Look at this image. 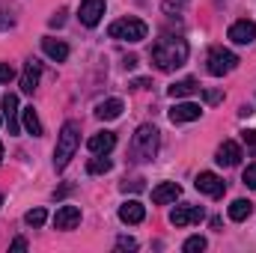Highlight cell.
Wrapping results in <instances>:
<instances>
[{
    "mask_svg": "<svg viewBox=\"0 0 256 253\" xmlns=\"http://www.w3.org/2000/svg\"><path fill=\"white\" fill-rule=\"evenodd\" d=\"M9 250H27V242H24V238H15V242L9 244Z\"/></svg>",
    "mask_w": 256,
    "mask_h": 253,
    "instance_id": "obj_31",
    "label": "cell"
},
{
    "mask_svg": "<svg viewBox=\"0 0 256 253\" xmlns=\"http://www.w3.org/2000/svg\"><path fill=\"white\" fill-rule=\"evenodd\" d=\"M188 60V42L179 36H164L152 45V63L161 72H176L179 66H185Z\"/></svg>",
    "mask_w": 256,
    "mask_h": 253,
    "instance_id": "obj_1",
    "label": "cell"
},
{
    "mask_svg": "<svg viewBox=\"0 0 256 253\" xmlns=\"http://www.w3.org/2000/svg\"><path fill=\"white\" fill-rule=\"evenodd\" d=\"M104 15V0H80V9H78V18L84 27H96Z\"/></svg>",
    "mask_w": 256,
    "mask_h": 253,
    "instance_id": "obj_9",
    "label": "cell"
},
{
    "mask_svg": "<svg viewBox=\"0 0 256 253\" xmlns=\"http://www.w3.org/2000/svg\"><path fill=\"white\" fill-rule=\"evenodd\" d=\"M179 194H182V188L176 182H161V185L152 188V202L155 206H167V202H176Z\"/></svg>",
    "mask_w": 256,
    "mask_h": 253,
    "instance_id": "obj_15",
    "label": "cell"
},
{
    "mask_svg": "<svg viewBox=\"0 0 256 253\" xmlns=\"http://www.w3.org/2000/svg\"><path fill=\"white\" fill-rule=\"evenodd\" d=\"M200 116H202V108L194 104V102L173 104V110H170V122H173V126H179V122H194V120H200Z\"/></svg>",
    "mask_w": 256,
    "mask_h": 253,
    "instance_id": "obj_10",
    "label": "cell"
},
{
    "mask_svg": "<svg viewBox=\"0 0 256 253\" xmlns=\"http://www.w3.org/2000/svg\"><path fill=\"white\" fill-rule=\"evenodd\" d=\"M194 185H196V190H200V194H206V196H214V200H218V196H224V190H226L224 179H220L218 173H208V170H206V173H200Z\"/></svg>",
    "mask_w": 256,
    "mask_h": 253,
    "instance_id": "obj_6",
    "label": "cell"
},
{
    "mask_svg": "<svg viewBox=\"0 0 256 253\" xmlns=\"http://www.w3.org/2000/svg\"><path fill=\"white\" fill-rule=\"evenodd\" d=\"M78 143H80V126H78V122H66V126L60 128L57 149H54V167H57V170H66V167H68V161H72Z\"/></svg>",
    "mask_w": 256,
    "mask_h": 253,
    "instance_id": "obj_3",
    "label": "cell"
},
{
    "mask_svg": "<svg viewBox=\"0 0 256 253\" xmlns=\"http://www.w3.org/2000/svg\"><path fill=\"white\" fill-rule=\"evenodd\" d=\"M200 90V84L194 80V78H185V80H176L167 92H170V98H188V96H194Z\"/></svg>",
    "mask_w": 256,
    "mask_h": 253,
    "instance_id": "obj_20",
    "label": "cell"
},
{
    "mask_svg": "<svg viewBox=\"0 0 256 253\" xmlns=\"http://www.w3.org/2000/svg\"><path fill=\"white\" fill-rule=\"evenodd\" d=\"M220 167H236L238 161H242V146L236 143V140H224L220 146H218V158H214Z\"/></svg>",
    "mask_w": 256,
    "mask_h": 253,
    "instance_id": "obj_12",
    "label": "cell"
},
{
    "mask_svg": "<svg viewBox=\"0 0 256 253\" xmlns=\"http://www.w3.org/2000/svg\"><path fill=\"white\" fill-rule=\"evenodd\" d=\"M110 167H114V164H110V158H108V155H96V158H90V161H86V173H90V176L108 173Z\"/></svg>",
    "mask_w": 256,
    "mask_h": 253,
    "instance_id": "obj_23",
    "label": "cell"
},
{
    "mask_svg": "<svg viewBox=\"0 0 256 253\" xmlns=\"http://www.w3.org/2000/svg\"><path fill=\"white\" fill-rule=\"evenodd\" d=\"M131 86H134V90H146V86H149V80H146V78H137Z\"/></svg>",
    "mask_w": 256,
    "mask_h": 253,
    "instance_id": "obj_32",
    "label": "cell"
},
{
    "mask_svg": "<svg viewBox=\"0 0 256 253\" xmlns=\"http://www.w3.org/2000/svg\"><path fill=\"white\" fill-rule=\"evenodd\" d=\"M146 33H149V27L140 18H120L108 27V36L120 39V42H140V39H146Z\"/></svg>",
    "mask_w": 256,
    "mask_h": 253,
    "instance_id": "obj_4",
    "label": "cell"
},
{
    "mask_svg": "<svg viewBox=\"0 0 256 253\" xmlns=\"http://www.w3.org/2000/svg\"><path fill=\"white\" fill-rule=\"evenodd\" d=\"M0 126H3V116H0Z\"/></svg>",
    "mask_w": 256,
    "mask_h": 253,
    "instance_id": "obj_35",
    "label": "cell"
},
{
    "mask_svg": "<svg viewBox=\"0 0 256 253\" xmlns=\"http://www.w3.org/2000/svg\"><path fill=\"white\" fill-rule=\"evenodd\" d=\"M114 146H116V134H114V131H98V134H92V137L86 140V149H90L92 155H108Z\"/></svg>",
    "mask_w": 256,
    "mask_h": 253,
    "instance_id": "obj_11",
    "label": "cell"
},
{
    "mask_svg": "<svg viewBox=\"0 0 256 253\" xmlns=\"http://www.w3.org/2000/svg\"><path fill=\"white\" fill-rule=\"evenodd\" d=\"M122 108H126V104H122V98H108V102H102V104L96 108V116L108 122V120H116V116L122 114Z\"/></svg>",
    "mask_w": 256,
    "mask_h": 253,
    "instance_id": "obj_19",
    "label": "cell"
},
{
    "mask_svg": "<svg viewBox=\"0 0 256 253\" xmlns=\"http://www.w3.org/2000/svg\"><path fill=\"white\" fill-rule=\"evenodd\" d=\"M80 224V208L78 206H60L54 214V226L57 230H74Z\"/></svg>",
    "mask_w": 256,
    "mask_h": 253,
    "instance_id": "obj_14",
    "label": "cell"
},
{
    "mask_svg": "<svg viewBox=\"0 0 256 253\" xmlns=\"http://www.w3.org/2000/svg\"><path fill=\"white\" fill-rule=\"evenodd\" d=\"M230 42H236V45H250L256 39V24L250 18H242V21H236V24H230Z\"/></svg>",
    "mask_w": 256,
    "mask_h": 253,
    "instance_id": "obj_7",
    "label": "cell"
},
{
    "mask_svg": "<svg viewBox=\"0 0 256 253\" xmlns=\"http://www.w3.org/2000/svg\"><path fill=\"white\" fill-rule=\"evenodd\" d=\"M242 179H244L248 188L256 190V164H248V167H244V176H242Z\"/></svg>",
    "mask_w": 256,
    "mask_h": 253,
    "instance_id": "obj_27",
    "label": "cell"
},
{
    "mask_svg": "<svg viewBox=\"0 0 256 253\" xmlns=\"http://www.w3.org/2000/svg\"><path fill=\"white\" fill-rule=\"evenodd\" d=\"M0 161H3V143H0Z\"/></svg>",
    "mask_w": 256,
    "mask_h": 253,
    "instance_id": "obj_33",
    "label": "cell"
},
{
    "mask_svg": "<svg viewBox=\"0 0 256 253\" xmlns=\"http://www.w3.org/2000/svg\"><path fill=\"white\" fill-rule=\"evenodd\" d=\"M39 78H42V63L39 60H30V63L24 66V72H21V92H33L36 86H39Z\"/></svg>",
    "mask_w": 256,
    "mask_h": 253,
    "instance_id": "obj_16",
    "label": "cell"
},
{
    "mask_svg": "<svg viewBox=\"0 0 256 253\" xmlns=\"http://www.w3.org/2000/svg\"><path fill=\"white\" fill-rule=\"evenodd\" d=\"M0 110H3V120H6V126H9V134H18V114H21V110H18V96H15V92H6Z\"/></svg>",
    "mask_w": 256,
    "mask_h": 253,
    "instance_id": "obj_13",
    "label": "cell"
},
{
    "mask_svg": "<svg viewBox=\"0 0 256 253\" xmlns=\"http://www.w3.org/2000/svg\"><path fill=\"white\" fill-rule=\"evenodd\" d=\"M206 218V212L200 206H176L170 212V224L173 226H188V224H200Z\"/></svg>",
    "mask_w": 256,
    "mask_h": 253,
    "instance_id": "obj_8",
    "label": "cell"
},
{
    "mask_svg": "<svg viewBox=\"0 0 256 253\" xmlns=\"http://www.w3.org/2000/svg\"><path fill=\"white\" fill-rule=\"evenodd\" d=\"M42 51H45L51 60H57V63H63L66 57H68V45L60 42V39H51V36H45V39H42Z\"/></svg>",
    "mask_w": 256,
    "mask_h": 253,
    "instance_id": "obj_18",
    "label": "cell"
},
{
    "mask_svg": "<svg viewBox=\"0 0 256 253\" xmlns=\"http://www.w3.org/2000/svg\"><path fill=\"white\" fill-rule=\"evenodd\" d=\"M143 218H146V206L140 200H128V202L120 206V220L122 224H143Z\"/></svg>",
    "mask_w": 256,
    "mask_h": 253,
    "instance_id": "obj_17",
    "label": "cell"
},
{
    "mask_svg": "<svg viewBox=\"0 0 256 253\" xmlns=\"http://www.w3.org/2000/svg\"><path fill=\"white\" fill-rule=\"evenodd\" d=\"M236 66H238V57H236L232 51H226V48H212V51H208V74L224 78V74H230Z\"/></svg>",
    "mask_w": 256,
    "mask_h": 253,
    "instance_id": "obj_5",
    "label": "cell"
},
{
    "mask_svg": "<svg viewBox=\"0 0 256 253\" xmlns=\"http://www.w3.org/2000/svg\"><path fill=\"white\" fill-rule=\"evenodd\" d=\"M45 220H48V212H45V208H30V212L24 214V224H27V226H42Z\"/></svg>",
    "mask_w": 256,
    "mask_h": 253,
    "instance_id": "obj_24",
    "label": "cell"
},
{
    "mask_svg": "<svg viewBox=\"0 0 256 253\" xmlns=\"http://www.w3.org/2000/svg\"><path fill=\"white\" fill-rule=\"evenodd\" d=\"M21 120H24L27 134H33V137H39V134H42V122H39V116H36V110H33V108H24V110H21Z\"/></svg>",
    "mask_w": 256,
    "mask_h": 253,
    "instance_id": "obj_22",
    "label": "cell"
},
{
    "mask_svg": "<svg viewBox=\"0 0 256 253\" xmlns=\"http://www.w3.org/2000/svg\"><path fill=\"white\" fill-rule=\"evenodd\" d=\"M134 248H137V242H134V238H128V236L116 238V250H134Z\"/></svg>",
    "mask_w": 256,
    "mask_h": 253,
    "instance_id": "obj_29",
    "label": "cell"
},
{
    "mask_svg": "<svg viewBox=\"0 0 256 253\" xmlns=\"http://www.w3.org/2000/svg\"><path fill=\"white\" fill-rule=\"evenodd\" d=\"M182 250H185V253H200V250H206V238H202V236H191V238L182 244Z\"/></svg>",
    "mask_w": 256,
    "mask_h": 253,
    "instance_id": "obj_25",
    "label": "cell"
},
{
    "mask_svg": "<svg viewBox=\"0 0 256 253\" xmlns=\"http://www.w3.org/2000/svg\"><path fill=\"white\" fill-rule=\"evenodd\" d=\"M158 143H161L158 128L155 126H140L134 131V137H131V158H134V161H152V158L158 155Z\"/></svg>",
    "mask_w": 256,
    "mask_h": 253,
    "instance_id": "obj_2",
    "label": "cell"
},
{
    "mask_svg": "<svg viewBox=\"0 0 256 253\" xmlns=\"http://www.w3.org/2000/svg\"><path fill=\"white\" fill-rule=\"evenodd\" d=\"M12 78H15V68L9 63H0V84H9Z\"/></svg>",
    "mask_w": 256,
    "mask_h": 253,
    "instance_id": "obj_28",
    "label": "cell"
},
{
    "mask_svg": "<svg viewBox=\"0 0 256 253\" xmlns=\"http://www.w3.org/2000/svg\"><path fill=\"white\" fill-rule=\"evenodd\" d=\"M220 98H224V92H220V90H206V102H208V104H218Z\"/></svg>",
    "mask_w": 256,
    "mask_h": 253,
    "instance_id": "obj_30",
    "label": "cell"
},
{
    "mask_svg": "<svg viewBox=\"0 0 256 253\" xmlns=\"http://www.w3.org/2000/svg\"><path fill=\"white\" fill-rule=\"evenodd\" d=\"M0 206H3V194H0Z\"/></svg>",
    "mask_w": 256,
    "mask_h": 253,
    "instance_id": "obj_34",
    "label": "cell"
},
{
    "mask_svg": "<svg viewBox=\"0 0 256 253\" xmlns=\"http://www.w3.org/2000/svg\"><path fill=\"white\" fill-rule=\"evenodd\" d=\"M250 212H254V202H250V200H232V206H230V220L242 224V220L250 218Z\"/></svg>",
    "mask_w": 256,
    "mask_h": 253,
    "instance_id": "obj_21",
    "label": "cell"
},
{
    "mask_svg": "<svg viewBox=\"0 0 256 253\" xmlns=\"http://www.w3.org/2000/svg\"><path fill=\"white\" fill-rule=\"evenodd\" d=\"M242 140H244L248 152H250V155H256V128H248V131H242Z\"/></svg>",
    "mask_w": 256,
    "mask_h": 253,
    "instance_id": "obj_26",
    "label": "cell"
}]
</instances>
